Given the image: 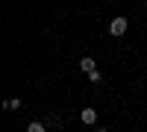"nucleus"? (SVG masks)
<instances>
[{"instance_id":"1","label":"nucleus","mask_w":147,"mask_h":132,"mask_svg":"<svg viewBox=\"0 0 147 132\" xmlns=\"http://www.w3.org/2000/svg\"><path fill=\"white\" fill-rule=\"evenodd\" d=\"M127 27H129V21H127V18H112V21H109V35L121 38V35L127 32Z\"/></svg>"},{"instance_id":"2","label":"nucleus","mask_w":147,"mask_h":132,"mask_svg":"<svg viewBox=\"0 0 147 132\" xmlns=\"http://www.w3.org/2000/svg\"><path fill=\"white\" fill-rule=\"evenodd\" d=\"M80 121H82L85 126H94V123H97V112L91 109V106H85V109L80 112Z\"/></svg>"},{"instance_id":"3","label":"nucleus","mask_w":147,"mask_h":132,"mask_svg":"<svg viewBox=\"0 0 147 132\" xmlns=\"http://www.w3.org/2000/svg\"><path fill=\"white\" fill-rule=\"evenodd\" d=\"M80 70H82V74H94V70H97L94 59H91V56H82V59H80Z\"/></svg>"},{"instance_id":"4","label":"nucleus","mask_w":147,"mask_h":132,"mask_svg":"<svg viewBox=\"0 0 147 132\" xmlns=\"http://www.w3.org/2000/svg\"><path fill=\"white\" fill-rule=\"evenodd\" d=\"M3 109H9V112H18V109H21V97H12V100H6V103H3Z\"/></svg>"},{"instance_id":"5","label":"nucleus","mask_w":147,"mask_h":132,"mask_svg":"<svg viewBox=\"0 0 147 132\" xmlns=\"http://www.w3.org/2000/svg\"><path fill=\"white\" fill-rule=\"evenodd\" d=\"M27 132H44V123H41V121H32V123L27 126Z\"/></svg>"},{"instance_id":"6","label":"nucleus","mask_w":147,"mask_h":132,"mask_svg":"<svg viewBox=\"0 0 147 132\" xmlns=\"http://www.w3.org/2000/svg\"><path fill=\"white\" fill-rule=\"evenodd\" d=\"M88 79L94 82V85H100V82H103V76H100V70H94V74H88Z\"/></svg>"},{"instance_id":"7","label":"nucleus","mask_w":147,"mask_h":132,"mask_svg":"<svg viewBox=\"0 0 147 132\" xmlns=\"http://www.w3.org/2000/svg\"><path fill=\"white\" fill-rule=\"evenodd\" d=\"M94 132H106V126H97V129H94Z\"/></svg>"},{"instance_id":"8","label":"nucleus","mask_w":147,"mask_h":132,"mask_svg":"<svg viewBox=\"0 0 147 132\" xmlns=\"http://www.w3.org/2000/svg\"><path fill=\"white\" fill-rule=\"evenodd\" d=\"M144 6H147V0H144Z\"/></svg>"}]
</instances>
